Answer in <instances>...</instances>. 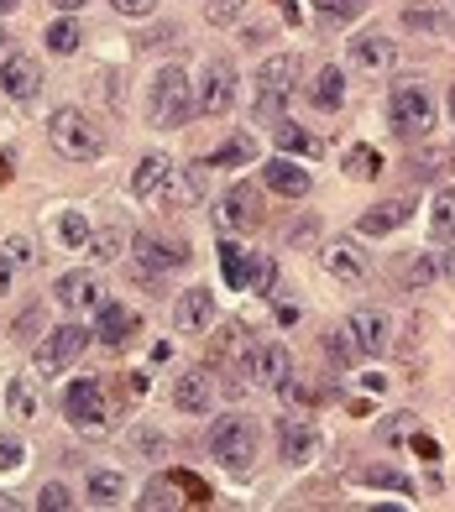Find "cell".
<instances>
[{
    "mask_svg": "<svg viewBox=\"0 0 455 512\" xmlns=\"http://www.w3.org/2000/svg\"><path fill=\"white\" fill-rule=\"evenodd\" d=\"M89 340H95V330L89 324H53L48 335H42L37 345V377H58V371H68L84 351H89Z\"/></svg>",
    "mask_w": 455,
    "mask_h": 512,
    "instance_id": "cell-4",
    "label": "cell"
},
{
    "mask_svg": "<svg viewBox=\"0 0 455 512\" xmlns=\"http://www.w3.org/2000/svg\"><path fill=\"white\" fill-rule=\"evenodd\" d=\"M272 142H278L283 157H320V142H314L309 131H299L293 121H278V126H272Z\"/></svg>",
    "mask_w": 455,
    "mask_h": 512,
    "instance_id": "cell-29",
    "label": "cell"
},
{
    "mask_svg": "<svg viewBox=\"0 0 455 512\" xmlns=\"http://www.w3.org/2000/svg\"><path fill=\"white\" fill-rule=\"evenodd\" d=\"M48 142H53V152H58L63 162H95V157H105V131L89 121L84 110H74V105L53 110Z\"/></svg>",
    "mask_w": 455,
    "mask_h": 512,
    "instance_id": "cell-2",
    "label": "cell"
},
{
    "mask_svg": "<svg viewBox=\"0 0 455 512\" xmlns=\"http://www.w3.org/2000/svg\"><path fill=\"white\" fill-rule=\"evenodd\" d=\"M58 11H84V0H53Z\"/></svg>",
    "mask_w": 455,
    "mask_h": 512,
    "instance_id": "cell-54",
    "label": "cell"
},
{
    "mask_svg": "<svg viewBox=\"0 0 455 512\" xmlns=\"http://www.w3.org/2000/svg\"><path fill=\"white\" fill-rule=\"evenodd\" d=\"M37 330H42V309H27V314L11 324V335H16V340H32Z\"/></svg>",
    "mask_w": 455,
    "mask_h": 512,
    "instance_id": "cell-47",
    "label": "cell"
},
{
    "mask_svg": "<svg viewBox=\"0 0 455 512\" xmlns=\"http://www.w3.org/2000/svg\"><path fill=\"white\" fill-rule=\"evenodd\" d=\"M236 95H241L236 63H231V58H210V63H204V74H199V84H194L199 115H210V121H215V115H231Z\"/></svg>",
    "mask_w": 455,
    "mask_h": 512,
    "instance_id": "cell-5",
    "label": "cell"
},
{
    "mask_svg": "<svg viewBox=\"0 0 455 512\" xmlns=\"http://www.w3.org/2000/svg\"><path fill=\"white\" fill-rule=\"evenodd\" d=\"M168 173H173V157H142L136 162V173H131V194L136 199H157V189L168 183Z\"/></svg>",
    "mask_w": 455,
    "mask_h": 512,
    "instance_id": "cell-25",
    "label": "cell"
},
{
    "mask_svg": "<svg viewBox=\"0 0 455 512\" xmlns=\"http://www.w3.org/2000/svg\"><path fill=\"white\" fill-rule=\"evenodd\" d=\"M21 6V0H0V16H6V11H16Z\"/></svg>",
    "mask_w": 455,
    "mask_h": 512,
    "instance_id": "cell-55",
    "label": "cell"
},
{
    "mask_svg": "<svg viewBox=\"0 0 455 512\" xmlns=\"http://www.w3.org/2000/svg\"><path fill=\"white\" fill-rule=\"evenodd\" d=\"M440 168H445V152H435V147L408 162V173H419V178H440Z\"/></svg>",
    "mask_w": 455,
    "mask_h": 512,
    "instance_id": "cell-45",
    "label": "cell"
},
{
    "mask_svg": "<svg viewBox=\"0 0 455 512\" xmlns=\"http://www.w3.org/2000/svg\"><path fill=\"white\" fill-rule=\"evenodd\" d=\"M241 371H246V382L262 387V392H278V387H288V377H293L288 345H278V340H252V351H246Z\"/></svg>",
    "mask_w": 455,
    "mask_h": 512,
    "instance_id": "cell-8",
    "label": "cell"
},
{
    "mask_svg": "<svg viewBox=\"0 0 455 512\" xmlns=\"http://www.w3.org/2000/svg\"><path fill=\"white\" fill-rule=\"evenodd\" d=\"M0 89H6L11 100H32L37 89H42L37 58H27V53H11L6 63H0Z\"/></svg>",
    "mask_w": 455,
    "mask_h": 512,
    "instance_id": "cell-18",
    "label": "cell"
},
{
    "mask_svg": "<svg viewBox=\"0 0 455 512\" xmlns=\"http://www.w3.org/2000/svg\"><path fill=\"white\" fill-rule=\"evenodd\" d=\"M173 324H178L184 335H210V324H215V298H210V288H184Z\"/></svg>",
    "mask_w": 455,
    "mask_h": 512,
    "instance_id": "cell-16",
    "label": "cell"
},
{
    "mask_svg": "<svg viewBox=\"0 0 455 512\" xmlns=\"http://www.w3.org/2000/svg\"><path fill=\"white\" fill-rule=\"evenodd\" d=\"M21 460H27V445L16 434H0V471H21Z\"/></svg>",
    "mask_w": 455,
    "mask_h": 512,
    "instance_id": "cell-43",
    "label": "cell"
},
{
    "mask_svg": "<svg viewBox=\"0 0 455 512\" xmlns=\"http://www.w3.org/2000/svg\"><path fill=\"white\" fill-rule=\"evenodd\" d=\"M58 241L74 246V251L89 246V220H84V215H58Z\"/></svg>",
    "mask_w": 455,
    "mask_h": 512,
    "instance_id": "cell-37",
    "label": "cell"
},
{
    "mask_svg": "<svg viewBox=\"0 0 455 512\" xmlns=\"http://www.w3.org/2000/svg\"><path fill=\"white\" fill-rule=\"evenodd\" d=\"M6 42H11V37H6V27H0V48H6Z\"/></svg>",
    "mask_w": 455,
    "mask_h": 512,
    "instance_id": "cell-58",
    "label": "cell"
},
{
    "mask_svg": "<svg viewBox=\"0 0 455 512\" xmlns=\"http://www.w3.org/2000/svg\"><path fill=\"white\" fill-rule=\"evenodd\" d=\"M178 267H189V251L184 246H178V241H142V246H136V283H142L147 293H163V277L168 272H178Z\"/></svg>",
    "mask_w": 455,
    "mask_h": 512,
    "instance_id": "cell-9",
    "label": "cell"
},
{
    "mask_svg": "<svg viewBox=\"0 0 455 512\" xmlns=\"http://www.w3.org/2000/svg\"><path fill=\"white\" fill-rule=\"evenodd\" d=\"M6 256H11V262H32V241L11 236V241H6Z\"/></svg>",
    "mask_w": 455,
    "mask_h": 512,
    "instance_id": "cell-49",
    "label": "cell"
},
{
    "mask_svg": "<svg viewBox=\"0 0 455 512\" xmlns=\"http://www.w3.org/2000/svg\"><path fill=\"white\" fill-rule=\"evenodd\" d=\"M11 277H16V262L0 251V293H11Z\"/></svg>",
    "mask_w": 455,
    "mask_h": 512,
    "instance_id": "cell-51",
    "label": "cell"
},
{
    "mask_svg": "<svg viewBox=\"0 0 455 512\" xmlns=\"http://www.w3.org/2000/svg\"><path fill=\"white\" fill-rule=\"evenodd\" d=\"M79 42H84V32H79V21H53L48 27V53H58V58H68V53H79Z\"/></svg>",
    "mask_w": 455,
    "mask_h": 512,
    "instance_id": "cell-33",
    "label": "cell"
},
{
    "mask_svg": "<svg viewBox=\"0 0 455 512\" xmlns=\"http://www.w3.org/2000/svg\"><path fill=\"white\" fill-rule=\"evenodd\" d=\"M361 6H367V0H314V11L330 16V21H351Z\"/></svg>",
    "mask_w": 455,
    "mask_h": 512,
    "instance_id": "cell-44",
    "label": "cell"
},
{
    "mask_svg": "<svg viewBox=\"0 0 455 512\" xmlns=\"http://www.w3.org/2000/svg\"><path fill=\"white\" fill-rule=\"evenodd\" d=\"M246 351H252V330L246 324H225V330L215 335V345H210V366H236L241 371V361H246Z\"/></svg>",
    "mask_w": 455,
    "mask_h": 512,
    "instance_id": "cell-22",
    "label": "cell"
},
{
    "mask_svg": "<svg viewBox=\"0 0 455 512\" xmlns=\"http://www.w3.org/2000/svg\"><path fill=\"white\" fill-rule=\"evenodd\" d=\"M11 507H16V502H11V497H0V512H11Z\"/></svg>",
    "mask_w": 455,
    "mask_h": 512,
    "instance_id": "cell-56",
    "label": "cell"
},
{
    "mask_svg": "<svg viewBox=\"0 0 455 512\" xmlns=\"http://www.w3.org/2000/svg\"><path fill=\"white\" fill-rule=\"evenodd\" d=\"M325 267H330V277L340 288H361L372 277V267H367V256H361L356 241H330L325 246Z\"/></svg>",
    "mask_w": 455,
    "mask_h": 512,
    "instance_id": "cell-13",
    "label": "cell"
},
{
    "mask_svg": "<svg viewBox=\"0 0 455 512\" xmlns=\"http://www.w3.org/2000/svg\"><path fill=\"white\" fill-rule=\"evenodd\" d=\"M403 27H408V32H450V21L435 16V11H414V6H408V11H403Z\"/></svg>",
    "mask_w": 455,
    "mask_h": 512,
    "instance_id": "cell-40",
    "label": "cell"
},
{
    "mask_svg": "<svg viewBox=\"0 0 455 512\" xmlns=\"http://www.w3.org/2000/svg\"><path fill=\"white\" fill-rule=\"evenodd\" d=\"M84 497L95 502V507H121V497H126V476H121V471H89Z\"/></svg>",
    "mask_w": 455,
    "mask_h": 512,
    "instance_id": "cell-27",
    "label": "cell"
},
{
    "mask_svg": "<svg viewBox=\"0 0 455 512\" xmlns=\"http://www.w3.org/2000/svg\"><path fill=\"white\" fill-rule=\"evenodd\" d=\"M299 319V304H278V324H293Z\"/></svg>",
    "mask_w": 455,
    "mask_h": 512,
    "instance_id": "cell-53",
    "label": "cell"
},
{
    "mask_svg": "<svg viewBox=\"0 0 455 512\" xmlns=\"http://www.w3.org/2000/svg\"><path fill=\"white\" fill-rule=\"evenodd\" d=\"M288 115V95H267V89H257V121L262 126H278Z\"/></svg>",
    "mask_w": 455,
    "mask_h": 512,
    "instance_id": "cell-39",
    "label": "cell"
},
{
    "mask_svg": "<svg viewBox=\"0 0 455 512\" xmlns=\"http://www.w3.org/2000/svg\"><path fill=\"white\" fill-rule=\"evenodd\" d=\"M152 6H157V0H116V11H121V16H147Z\"/></svg>",
    "mask_w": 455,
    "mask_h": 512,
    "instance_id": "cell-50",
    "label": "cell"
},
{
    "mask_svg": "<svg viewBox=\"0 0 455 512\" xmlns=\"http://www.w3.org/2000/svg\"><path fill=\"white\" fill-rule=\"evenodd\" d=\"M346 335L361 356H382L393 345V314L388 309H356L351 324H346Z\"/></svg>",
    "mask_w": 455,
    "mask_h": 512,
    "instance_id": "cell-10",
    "label": "cell"
},
{
    "mask_svg": "<svg viewBox=\"0 0 455 512\" xmlns=\"http://www.w3.org/2000/svg\"><path fill=\"white\" fill-rule=\"evenodd\" d=\"M210 455L225 465L231 476H246L257 465V424L246 413H225L210 424Z\"/></svg>",
    "mask_w": 455,
    "mask_h": 512,
    "instance_id": "cell-3",
    "label": "cell"
},
{
    "mask_svg": "<svg viewBox=\"0 0 455 512\" xmlns=\"http://www.w3.org/2000/svg\"><path fill=\"white\" fill-rule=\"evenodd\" d=\"M262 178H267V189H272V194H283V199H304V194H309V173H304L293 157H283V162H267Z\"/></svg>",
    "mask_w": 455,
    "mask_h": 512,
    "instance_id": "cell-23",
    "label": "cell"
},
{
    "mask_svg": "<svg viewBox=\"0 0 455 512\" xmlns=\"http://www.w3.org/2000/svg\"><path fill=\"white\" fill-rule=\"evenodd\" d=\"M215 220L225 230H246V225H257L262 220V194L252 189V183H236V189H225L220 209H215Z\"/></svg>",
    "mask_w": 455,
    "mask_h": 512,
    "instance_id": "cell-14",
    "label": "cell"
},
{
    "mask_svg": "<svg viewBox=\"0 0 455 512\" xmlns=\"http://www.w3.org/2000/svg\"><path fill=\"white\" fill-rule=\"evenodd\" d=\"M440 277H445V262H440L435 251H429V256H414V262L403 267V283H408V288H429V283H440Z\"/></svg>",
    "mask_w": 455,
    "mask_h": 512,
    "instance_id": "cell-31",
    "label": "cell"
},
{
    "mask_svg": "<svg viewBox=\"0 0 455 512\" xmlns=\"http://www.w3.org/2000/svg\"><path fill=\"white\" fill-rule=\"evenodd\" d=\"M278 455H283V465H309L320 455V429H314L309 418H283L278 424Z\"/></svg>",
    "mask_w": 455,
    "mask_h": 512,
    "instance_id": "cell-11",
    "label": "cell"
},
{
    "mask_svg": "<svg viewBox=\"0 0 455 512\" xmlns=\"http://www.w3.org/2000/svg\"><path fill=\"white\" fill-rule=\"evenodd\" d=\"M293 84H299V58L293 53H278L257 68V89H267V95H293Z\"/></svg>",
    "mask_w": 455,
    "mask_h": 512,
    "instance_id": "cell-24",
    "label": "cell"
},
{
    "mask_svg": "<svg viewBox=\"0 0 455 512\" xmlns=\"http://www.w3.org/2000/svg\"><path fill=\"white\" fill-rule=\"evenodd\" d=\"M194 115H199V105H194V79H189L178 63L157 68L152 89H147V121H152L157 131H178V126H189Z\"/></svg>",
    "mask_w": 455,
    "mask_h": 512,
    "instance_id": "cell-1",
    "label": "cell"
},
{
    "mask_svg": "<svg viewBox=\"0 0 455 512\" xmlns=\"http://www.w3.org/2000/svg\"><path fill=\"white\" fill-rule=\"evenodd\" d=\"M199 194H204V168H184V162H173L168 183L157 189V199L168 209H189V204H199Z\"/></svg>",
    "mask_w": 455,
    "mask_h": 512,
    "instance_id": "cell-19",
    "label": "cell"
},
{
    "mask_svg": "<svg viewBox=\"0 0 455 512\" xmlns=\"http://www.w3.org/2000/svg\"><path fill=\"white\" fill-rule=\"evenodd\" d=\"M398 48H393V37H382V32H361L351 37V63L356 68H367V74H382V68H393Z\"/></svg>",
    "mask_w": 455,
    "mask_h": 512,
    "instance_id": "cell-21",
    "label": "cell"
},
{
    "mask_svg": "<svg viewBox=\"0 0 455 512\" xmlns=\"http://www.w3.org/2000/svg\"><path fill=\"white\" fill-rule=\"evenodd\" d=\"M429 241H435V246H455V194L450 189L429 204Z\"/></svg>",
    "mask_w": 455,
    "mask_h": 512,
    "instance_id": "cell-28",
    "label": "cell"
},
{
    "mask_svg": "<svg viewBox=\"0 0 455 512\" xmlns=\"http://www.w3.org/2000/svg\"><path fill=\"white\" fill-rule=\"evenodd\" d=\"M388 121L403 142H414V136H429L435 126V100H429L424 84H398L393 89V105H388Z\"/></svg>",
    "mask_w": 455,
    "mask_h": 512,
    "instance_id": "cell-7",
    "label": "cell"
},
{
    "mask_svg": "<svg viewBox=\"0 0 455 512\" xmlns=\"http://www.w3.org/2000/svg\"><path fill=\"white\" fill-rule=\"evenodd\" d=\"M220 262H225V283L246 288V262H252V256H241V246H220Z\"/></svg>",
    "mask_w": 455,
    "mask_h": 512,
    "instance_id": "cell-38",
    "label": "cell"
},
{
    "mask_svg": "<svg viewBox=\"0 0 455 512\" xmlns=\"http://www.w3.org/2000/svg\"><path fill=\"white\" fill-rule=\"evenodd\" d=\"M126 230L121 225H110V230H100V236H89V251H95V262H116V256L126 251Z\"/></svg>",
    "mask_w": 455,
    "mask_h": 512,
    "instance_id": "cell-34",
    "label": "cell"
},
{
    "mask_svg": "<svg viewBox=\"0 0 455 512\" xmlns=\"http://www.w3.org/2000/svg\"><path fill=\"white\" fill-rule=\"evenodd\" d=\"M63 413H68V424H74L79 434H105V429H110V403H105V387H100L95 377L68 382Z\"/></svg>",
    "mask_w": 455,
    "mask_h": 512,
    "instance_id": "cell-6",
    "label": "cell"
},
{
    "mask_svg": "<svg viewBox=\"0 0 455 512\" xmlns=\"http://www.w3.org/2000/svg\"><path fill=\"white\" fill-rule=\"evenodd\" d=\"M272 283H278V262H272V256H252V262H246V288L267 298Z\"/></svg>",
    "mask_w": 455,
    "mask_h": 512,
    "instance_id": "cell-35",
    "label": "cell"
},
{
    "mask_svg": "<svg viewBox=\"0 0 455 512\" xmlns=\"http://www.w3.org/2000/svg\"><path fill=\"white\" fill-rule=\"evenodd\" d=\"M361 481H367V486H393V492H414V481L398 476V471H388V465H372V471H361Z\"/></svg>",
    "mask_w": 455,
    "mask_h": 512,
    "instance_id": "cell-41",
    "label": "cell"
},
{
    "mask_svg": "<svg viewBox=\"0 0 455 512\" xmlns=\"http://www.w3.org/2000/svg\"><path fill=\"white\" fill-rule=\"evenodd\" d=\"M210 403H215L210 371H204V366L178 371V382H173V408H178V413H210Z\"/></svg>",
    "mask_w": 455,
    "mask_h": 512,
    "instance_id": "cell-15",
    "label": "cell"
},
{
    "mask_svg": "<svg viewBox=\"0 0 455 512\" xmlns=\"http://www.w3.org/2000/svg\"><path fill=\"white\" fill-rule=\"evenodd\" d=\"M241 6H246V0H210V21H231Z\"/></svg>",
    "mask_w": 455,
    "mask_h": 512,
    "instance_id": "cell-48",
    "label": "cell"
},
{
    "mask_svg": "<svg viewBox=\"0 0 455 512\" xmlns=\"http://www.w3.org/2000/svg\"><path fill=\"white\" fill-rule=\"evenodd\" d=\"M241 162H257V142H252V136H231L225 147L210 152L204 168H241Z\"/></svg>",
    "mask_w": 455,
    "mask_h": 512,
    "instance_id": "cell-30",
    "label": "cell"
},
{
    "mask_svg": "<svg viewBox=\"0 0 455 512\" xmlns=\"http://www.w3.org/2000/svg\"><path fill=\"white\" fill-rule=\"evenodd\" d=\"M6 408H11V418H37V392H32L27 377L6 382Z\"/></svg>",
    "mask_w": 455,
    "mask_h": 512,
    "instance_id": "cell-32",
    "label": "cell"
},
{
    "mask_svg": "<svg viewBox=\"0 0 455 512\" xmlns=\"http://www.w3.org/2000/svg\"><path fill=\"white\" fill-rule=\"evenodd\" d=\"M136 507H173V486L168 481H152L142 497H136Z\"/></svg>",
    "mask_w": 455,
    "mask_h": 512,
    "instance_id": "cell-46",
    "label": "cell"
},
{
    "mask_svg": "<svg viewBox=\"0 0 455 512\" xmlns=\"http://www.w3.org/2000/svg\"><path fill=\"white\" fill-rule=\"evenodd\" d=\"M58 304H68V309H100L105 304L100 277L95 272H63L58 277Z\"/></svg>",
    "mask_w": 455,
    "mask_h": 512,
    "instance_id": "cell-20",
    "label": "cell"
},
{
    "mask_svg": "<svg viewBox=\"0 0 455 512\" xmlns=\"http://www.w3.org/2000/svg\"><path fill=\"white\" fill-rule=\"evenodd\" d=\"M450 121H455V89H450Z\"/></svg>",
    "mask_w": 455,
    "mask_h": 512,
    "instance_id": "cell-57",
    "label": "cell"
},
{
    "mask_svg": "<svg viewBox=\"0 0 455 512\" xmlns=\"http://www.w3.org/2000/svg\"><path fill=\"white\" fill-rule=\"evenodd\" d=\"M414 220V204L408 199H382V204H372L367 215L356 220V236H393L398 225H408Z\"/></svg>",
    "mask_w": 455,
    "mask_h": 512,
    "instance_id": "cell-17",
    "label": "cell"
},
{
    "mask_svg": "<svg viewBox=\"0 0 455 512\" xmlns=\"http://www.w3.org/2000/svg\"><path fill=\"white\" fill-rule=\"evenodd\" d=\"M346 173H351V178H377V173H382V157H377L372 147H351V152H346Z\"/></svg>",
    "mask_w": 455,
    "mask_h": 512,
    "instance_id": "cell-36",
    "label": "cell"
},
{
    "mask_svg": "<svg viewBox=\"0 0 455 512\" xmlns=\"http://www.w3.org/2000/svg\"><path fill=\"white\" fill-rule=\"evenodd\" d=\"M37 507H42V512H63V507H74V497H68L63 481H48V486L37 492Z\"/></svg>",
    "mask_w": 455,
    "mask_h": 512,
    "instance_id": "cell-42",
    "label": "cell"
},
{
    "mask_svg": "<svg viewBox=\"0 0 455 512\" xmlns=\"http://www.w3.org/2000/svg\"><path fill=\"white\" fill-rule=\"evenodd\" d=\"M309 100H314V110H340L346 105V74H340L335 63H325L309 84Z\"/></svg>",
    "mask_w": 455,
    "mask_h": 512,
    "instance_id": "cell-26",
    "label": "cell"
},
{
    "mask_svg": "<svg viewBox=\"0 0 455 512\" xmlns=\"http://www.w3.org/2000/svg\"><path fill=\"white\" fill-rule=\"evenodd\" d=\"M136 330H142V319H136V309L131 304H100V319H95V340L100 345H110V351H121V345H131L136 340Z\"/></svg>",
    "mask_w": 455,
    "mask_h": 512,
    "instance_id": "cell-12",
    "label": "cell"
},
{
    "mask_svg": "<svg viewBox=\"0 0 455 512\" xmlns=\"http://www.w3.org/2000/svg\"><path fill=\"white\" fill-rule=\"evenodd\" d=\"M288 241H299V246H304V241H314V220H304V225H293V236H288Z\"/></svg>",
    "mask_w": 455,
    "mask_h": 512,
    "instance_id": "cell-52",
    "label": "cell"
}]
</instances>
